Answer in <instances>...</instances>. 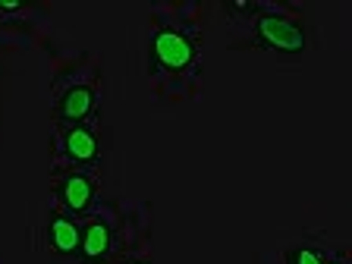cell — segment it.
Instances as JSON below:
<instances>
[{"mask_svg": "<svg viewBox=\"0 0 352 264\" xmlns=\"http://www.w3.org/2000/svg\"><path fill=\"white\" fill-rule=\"evenodd\" d=\"M151 51H154V63H157V69H167V73H186V69L195 63L198 38H195V32L183 29V25H164V29L154 32Z\"/></svg>", "mask_w": 352, "mask_h": 264, "instance_id": "obj_1", "label": "cell"}, {"mask_svg": "<svg viewBox=\"0 0 352 264\" xmlns=\"http://www.w3.org/2000/svg\"><path fill=\"white\" fill-rule=\"evenodd\" d=\"M255 38L261 47H271V51H283V54L305 51V32H302V25L293 19H286V16H277V13L258 16Z\"/></svg>", "mask_w": 352, "mask_h": 264, "instance_id": "obj_2", "label": "cell"}, {"mask_svg": "<svg viewBox=\"0 0 352 264\" xmlns=\"http://www.w3.org/2000/svg\"><path fill=\"white\" fill-rule=\"evenodd\" d=\"M98 107V95H95V88L85 85V82H76V85H69L60 95L57 101V120L66 126H79L85 123L91 113H95Z\"/></svg>", "mask_w": 352, "mask_h": 264, "instance_id": "obj_3", "label": "cell"}, {"mask_svg": "<svg viewBox=\"0 0 352 264\" xmlns=\"http://www.w3.org/2000/svg\"><path fill=\"white\" fill-rule=\"evenodd\" d=\"M57 198L66 205L69 214H82L95 201V176L88 170H69L57 183Z\"/></svg>", "mask_w": 352, "mask_h": 264, "instance_id": "obj_4", "label": "cell"}, {"mask_svg": "<svg viewBox=\"0 0 352 264\" xmlns=\"http://www.w3.org/2000/svg\"><path fill=\"white\" fill-rule=\"evenodd\" d=\"M82 242V223L76 214L60 211L51 217L47 223V245H51L57 255H76Z\"/></svg>", "mask_w": 352, "mask_h": 264, "instance_id": "obj_5", "label": "cell"}, {"mask_svg": "<svg viewBox=\"0 0 352 264\" xmlns=\"http://www.w3.org/2000/svg\"><path fill=\"white\" fill-rule=\"evenodd\" d=\"M63 151L76 164H95L98 161V135L85 123L66 126L63 129Z\"/></svg>", "mask_w": 352, "mask_h": 264, "instance_id": "obj_6", "label": "cell"}, {"mask_svg": "<svg viewBox=\"0 0 352 264\" xmlns=\"http://www.w3.org/2000/svg\"><path fill=\"white\" fill-rule=\"evenodd\" d=\"M110 245H113V230H110V220L95 217L82 230V242H79V252L85 261H101L107 258Z\"/></svg>", "mask_w": 352, "mask_h": 264, "instance_id": "obj_7", "label": "cell"}, {"mask_svg": "<svg viewBox=\"0 0 352 264\" xmlns=\"http://www.w3.org/2000/svg\"><path fill=\"white\" fill-rule=\"evenodd\" d=\"M289 264H324V255L315 249H293L289 252Z\"/></svg>", "mask_w": 352, "mask_h": 264, "instance_id": "obj_8", "label": "cell"}, {"mask_svg": "<svg viewBox=\"0 0 352 264\" xmlns=\"http://www.w3.org/2000/svg\"><path fill=\"white\" fill-rule=\"evenodd\" d=\"M324 264H346V258H343V255H333V258H327Z\"/></svg>", "mask_w": 352, "mask_h": 264, "instance_id": "obj_9", "label": "cell"}, {"mask_svg": "<svg viewBox=\"0 0 352 264\" xmlns=\"http://www.w3.org/2000/svg\"><path fill=\"white\" fill-rule=\"evenodd\" d=\"M129 264H139V261H129Z\"/></svg>", "mask_w": 352, "mask_h": 264, "instance_id": "obj_10", "label": "cell"}]
</instances>
